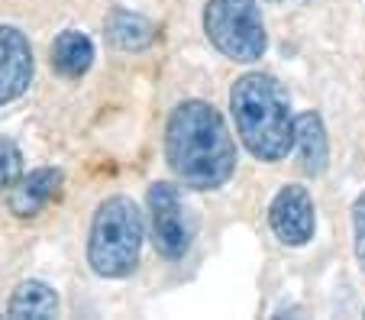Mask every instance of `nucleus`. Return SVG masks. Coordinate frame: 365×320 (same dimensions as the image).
<instances>
[{
    "label": "nucleus",
    "mask_w": 365,
    "mask_h": 320,
    "mask_svg": "<svg viewBox=\"0 0 365 320\" xmlns=\"http://www.w3.org/2000/svg\"><path fill=\"white\" fill-rule=\"evenodd\" d=\"M172 172L194 191H214L236 172V146L220 110L204 100H185L172 110L165 130Z\"/></svg>",
    "instance_id": "1"
},
{
    "label": "nucleus",
    "mask_w": 365,
    "mask_h": 320,
    "mask_svg": "<svg viewBox=\"0 0 365 320\" xmlns=\"http://www.w3.org/2000/svg\"><path fill=\"white\" fill-rule=\"evenodd\" d=\"M230 110H233L240 140L255 159L278 162L294 149L291 100L272 75H262V71L242 75L230 91Z\"/></svg>",
    "instance_id": "2"
},
{
    "label": "nucleus",
    "mask_w": 365,
    "mask_h": 320,
    "mask_svg": "<svg viewBox=\"0 0 365 320\" xmlns=\"http://www.w3.org/2000/svg\"><path fill=\"white\" fill-rule=\"evenodd\" d=\"M143 249V214L130 197L117 195L97 207L88 237V262L103 279H123L136 269Z\"/></svg>",
    "instance_id": "3"
},
{
    "label": "nucleus",
    "mask_w": 365,
    "mask_h": 320,
    "mask_svg": "<svg viewBox=\"0 0 365 320\" xmlns=\"http://www.w3.org/2000/svg\"><path fill=\"white\" fill-rule=\"evenodd\" d=\"M204 33L233 62H255L265 56V23L255 0H210L204 10Z\"/></svg>",
    "instance_id": "4"
},
{
    "label": "nucleus",
    "mask_w": 365,
    "mask_h": 320,
    "mask_svg": "<svg viewBox=\"0 0 365 320\" xmlns=\"http://www.w3.org/2000/svg\"><path fill=\"white\" fill-rule=\"evenodd\" d=\"M149 217H152V243L165 259H181L191 249L194 223L187 217L181 195L168 181H155L149 188Z\"/></svg>",
    "instance_id": "5"
},
{
    "label": "nucleus",
    "mask_w": 365,
    "mask_h": 320,
    "mask_svg": "<svg viewBox=\"0 0 365 320\" xmlns=\"http://www.w3.org/2000/svg\"><path fill=\"white\" fill-rule=\"evenodd\" d=\"M269 223L284 246L307 243V239L314 237V227H317L314 201H310L307 188H301V185H284L269 207Z\"/></svg>",
    "instance_id": "6"
},
{
    "label": "nucleus",
    "mask_w": 365,
    "mask_h": 320,
    "mask_svg": "<svg viewBox=\"0 0 365 320\" xmlns=\"http://www.w3.org/2000/svg\"><path fill=\"white\" fill-rule=\"evenodd\" d=\"M33 81V49L14 26H0V104H10Z\"/></svg>",
    "instance_id": "7"
},
{
    "label": "nucleus",
    "mask_w": 365,
    "mask_h": 320,
    "mask_svg": "<svg viewBox=\"0 0 365 320\" xmlns=\"http://www.w3.org/2000/svg\"><path fill=\"white\" fill-rule=\"evenodd\" d=\"M62 172L58 168H36L26 178H20L10 191V210L16 217H36L52 197L58 195Z\"/></svg>",
    "instance_id": "8"
},
{
    "label": "nucleus",
    "mask_w": 365,
    "mask_h": 320,
    "mask_svg": "<svg viewBox=\"0 0 365 320\" xmlns=\"http://www.w3.org/2000/svg\"><path fill=\"white\" fill-rule=\"evenodd\" d=\"M294 146L297 159H301L304 175H324L327 159H330V143H327V130L320 113L307 110L294 117Z\"/></svg>",
    "instance_id": "9"
},
{
    "label": "nucleus",
    "mask_w": 365,
    "mask_h": 320,
    "mask_svg": "<svg viewBox=\"0 0 365 320\" xmlns=\"http://www.w3.org/2000/svg\"><path fill=\"white\" fill-rule=\"evenodd\" d=\"M94 62V42L78 29H65L52 42V68L65 78H81Z\"/></svg>",
    "instance_id": "10"
},
{
    "label": "nucleus",
    "mask_w": 365,
    "mask_h": 320,
    "mask_svg": "<svg viewBox=\"0 0 365 320\" xmlns=\"http://www.w3.org/2000/svg\"><path fill=\"white\" fill-rule=\"evenodd\" d=\"M7 314L10 317H36V320L56 317L58 298L46 282H23V285H16L14 298H10Z\"/></svg>",
    "instance_id": "11"
},
{
    "label": "nucleus",
    "mask_w": 365,
    "mask_h": 320,
    "mask_svg": "<svg viewBox=\"0 0 365 320\" xmlns=\"http://www.w3.org/2000/svg\"><path fill=\"white\" fill-rule=\"evenodd\" d=\"M107 33H110V39L126 52H139L155 39L152 23L139 14H130V10H113L110 20H107Z\"/></svg>",
    "instance_id": "12"
},
{
    "label": "nucleus",
    "mask_w": 365,
    "mask_h": 320,
    "mask_svg": "<svg viewBox=\"0 0 365 320\" xmlns=\"http://www.w3.org/2000/svg\"><path fill=\"white\" fill-rule=\"evenodd\" d=\"M23 175V155L20 149H16V143L4 140L0 136V195L7 188H14L16 181H20Z\"/></svg>",
    "instance_id": "13"
},
{
    "label": "nucleus",
    "mask_w": 365,
    "mask_h": 320,
    "mask_svg": "<svg viewBox=\"0 0 365 320\" xmlns=\"http://www.w3.org/2000/svg\"><path fill=\"white\" fill-rule=\"evenodd\" d=\"M352 227H356V256L365 262V191L352 204Z\"/></svg>",
    "instance_id": "14"
},
{
    "label": "nucleus",
    "mask_w": 365,
    "mask_h": 320,
    "mask_svg": "<svg viewBox=\"0 0 365 320\" xmlns=\"http://www.w3.org/2000/svg\"><path fill=\"white\" fill-rule=\"evenodd\" d=\"M269 4H284V0H269Z\"/></svg>",
    "instance_id": "15"
}]
</instances>
